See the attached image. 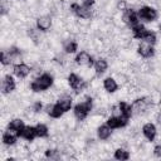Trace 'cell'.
<instances>
[{"instance_id":"6da1fadb","label":"cell","mask_w":161,"mask_h":161,"mask_svg":"<svg viewBox=\"0 0 161 161\" xmlns=\"http://www.w3.org/2000/svg\"><path fill=\"white\" fill-rule=\"evenodd\" d=\"M53 75L49 74V73H44L42 75H39L36 79H34L31 83H30V89L33 92H43V91H47L48 88L52 87L53 84Z\"/></svg>"},{"instance_id":"7a4b0ae2","label":"cell","mask_w":161,"mask_h":161,"mask_svg":"<svg viewBox=\"0 0 161 161\" xmlns=\"http://www.w3.org/2000/svg\"><path fill=\"white\" fill-rule=\"evenodd\" d=\"M92 107H93V101L91 97H87L86 101L79 102L74 106V116L77 117V119L83 121L88 116V113L92 111Z\"/></svg>"},{"instance_id":"3957f363","label":"cell","mask_w":161,"mask_h":161,"mask_svg":"<svg viewBox=\"0 0 161 161\" xmlns=\"http://www.w3.org/2000/svg\"><path fill=\"white\" fill-rule=\"evenodd\" d=\"M72 11L82 19H89L92 16V10L91 6H86V5H79V4H72L70 5Z\"/></svg>"},{"instance_id":"277c9868","label":"cell","mask_w":161,"mask_h":161,"mask_svg":"<svg viewBox=\"0 0 161 161\" xmlns=\"http://www.w3.org/2000/svg\"><path fill=\"white\" fill-rule=\"evenodd\" d=\"M137 14H138V18H141V19H143L146 21H153V20L157 19V10L153 9V8H151V6H143V8H141L137 11Z\"/></svg>"},{"instance_id":"5b68a950","label":"cell","mask_w":161,"mask_h":161,"mask_svg":"<svg viewBox=\"0 0 161 161\" xmlns=\"http://www.w3.org/2000/svg\"><path fill=\"white\" fill-rule=\"evenodd\" d=\"M68 83H69L70 88L74 89L75 92H80L86 87V82L79 75H77L75 73H70L68 75Z\"/></svg>"},{"instance_id":"8992f818","label":"cell","mask_w":161,"mask_h":161,"mask_svg":"<svg viewBox=\"0 0 161 161\" xmlns=\"http://www.w3.org/2000/svg\"><path fill=\"white\" fill-rule=\"evenodd\" d=\"M138 14L135 11V10H132V9H125V13H123V15H122V20H123V23L125 24H127L128 26H133V25H136V24H138Z\"/></svg>"},{"instance_id":"52a82bcc","label":"cell","mask_w":161,"mask_h":161,"mask_svg":"<svg viewBox=\"0 0 161 161\" xmlns=\"http://www.w3.org/2000/svg\"><path fill=\"white\" fill-rule=\"evenodd\" d=\"M128 119L127 117L125 116H111L108 119H107V125L113 130V128H121V127H125L127 123H128Z\"/></svg>"},{"instance_id":"ba28073f","label":"cell","mask_w":161,"mask_h":161,"mask_svg":"<svg viewBox=\"0 0 161 161\" xmlns=\"http://www.w3.org/2000/svg\"><path fill=\"white\" fill-rule=\"evenodd\" d=\"M74 60H75V63L79 64V65H84V67H92V65H93V58H92V55H91L88 52H86V50L79 52V53L77 54V57H75Z\"/></svg>"},{"instance_id":"9c48e42d","label":"cell","mask_w":161,"mask_h":161,"mask_svg":"<svg viewBox=\"0 0 161 161\" xmlns=\"http://www.w3.org/2000/svg\"><path fill=\"white\" fill-rule=\"evenodd\" d=\"M150 106V101L147 97L143 98H138L132 103V112L135 113H142L143 111H146Z\"/></svg>"},{"instance_id":"30bf717a","label":"cell","mask_w":161,"mask_h":161,"mask_svg":"<svg viewBox=\"0 0 161 161\" xmlns=\"http://www.w3.org/2000/svg\"><path fill=\"white\" fill-rule=\"evenodd\" d=\"M137 53L141 57H143V58H151L155 54V49H153L152 44H148L146 42H142L138 45V48H137Z\"/></svg>"},{"instance_id":"8fae6325","label":"cell","mask_w":161,"mask_h":161,"mask_svg":"<svg viewBox=\"0 0 161 161\" xmlns=\"http://www.w3.org/2000/svg\"><path fill=\"white\" fill-rule=\"evenodd\" d=\"M14 89H15V80L10 74H6L1 83V91L4 94H6V93L13 92Z\"/></svg>"},{"instance_id":"7c38bea8","label":"cell","mask_w":161,"mask_h":161,"mask_svg":"<svg viewBox=\"0 0 161 161\" xmlns=\"http://www.w3.org/2000/svg\"><path fill=\"white\" fill-rule=\"evenodd\" d=\"M142 133L143 136L148 140V141H153L155 137H156V133H157V130H156V126L151 122H147L143 125L142 127Z\"/></svg>"},{"instance_id":"4fadbf2b","label":"cell","mask_w":161,"mask_h":161,"mask_svg":"<svg viewBox=\"0 0 161 161\" xmlns=\"http://www.w3.org/2000/svg\"><path fill=\"white\" fill-rule=\"evenodd\" d=\"M13 70H14V74H15L18 78H25V77H28L29 73H30V68H29L26 64H24V63L15 64L14 68H13Z\"/></svg>"},{"instance_id":"5bb4252c","label":"cell","mask_w":161,"mask_h":161,"mask_svg":"<svg viewBox=\"0 0 161 161\" xmlns=\"http://www.w3.org/2000/svg\"><path fill=\"white\" fill-rule=\"evenodd\" d=\"M20 137H23L26 141H33L35 137H38L35 126H25L20 132Z\"/></svg>"},{"instance_id":"9a60e30c","label":"cell","mask_w":161,"mask_h":161,"mask_svg":"<svg viewBox=\"0 0 161 161\" xmlns=\"http://www.w3.org/2000/svg\"><path fill=\"white\" fill-rule=\"evenodd\" d=\"M24 127H25L24 121H23V119H20V118L11 119V121L9 122V125H8V130H10V131H13V132L18 133L19 136H20V132H21V130H23Z\"/></svg>"},{"instance_id":"2e32d148","label":"cell","mask_w":161,"mask_h":161,"mask_svg":"<svg viewBox=\"0 0 161 161\" xmlns=\"http://www.w3.org/2000/svg\"><path fill=\"white\" fill-rule=\"evenodd\" d=\"M36 26H38L39 30L47 31V30L52 26V19H50V16L44 15V16L38 18V20H36Z\"/></svg>"},{"instance_id":"e0dca14e","label":"cell","mask_w":161,"mask_h":161,"mask_svg":"<svg viewBox=\"0 0 161 161\" xmlns=\"http://www.w3.org/2000/svg\"><path fill=\"white\" fill-rule=\"evenodd\" d=\"M18 137H19L18 133H15V132L8 130V131H5V132L3 133V142H4L5 145H8V146H11V145H14V143L16 142V138H18Z\"/></svg>"},{"instance_id":"ac0fdd59","label":"cell","mask_w":161,"mask_h":161,"mask_svg":"<svg viewBox=\"0 0 161 161\" xmlns=\"http://www.w3.org/2000/svg\"><path fill=\"white\" fill-rule=\"evenodd\" d=\"M47 112H48V114H49L52 118H59V117H62V114L64 113V111L60 108V106H59L58 103L52 104V106H48V107H47Z\"/></svg>"},{"instance_id":"d6986e66","label":"cell","mask_w":161,"mask_h":161,"mask_svg":"<svg viewBox=\"0 0 161 161\" xmlns=\"http://www.w3.org/2000/svg\"><path fill=\"white\" fill-rule=\"evenodd\" d=\"M111 130H112V128H111L107 123L99 126V127L97 128V135H98L99 140H108L109 136H111V132H112Z\"/></svg>"},{"instance_id":"ffe728a7","label":"cell","mask_w":161,"mask_h":161,"mask_svg":"<svg viewBox=\"0 0 161 161\" xmlns=\"http://www.w3.org/2000/svg\"><path fill=\"white\" fill-rule=\"evenodd\" d=\"M103 87H104V89H106L108 93H114V92L117 91V88H118V84H117V82H116L113 78L108 77V78H106V79L103 80Z\"/></svg>"},{"instance_id":"44dd1931","label":"cell","mask_w":161,"mask_h":161,"mask_svg":"<svg viewBox=\"0 0 161 161\" xmlns=\"http://www.w3.org/2000/svg\"><path fill=\"white\" fill-rule=\"evenodd\" d=\"M107 68H108V63H107L106 59L99 58V59H97V60L94 62V69H96L97 74H102V73H104V72L107 70Z\"/></svg>"},{"instance_id":"7402d4cb","label":"cell","mask_w":161,"mask_h":161,"mask_svg":"<svg viewBox=\"0 0 161 161\" xmlns=\"http://www.w3.org/2000/svg\"><path fill=\"white\" fill-rule=\"evenodd\" d=\"M132 35H133V38H136V39H142V36H143V34L146 33V28L142 25V24H136V25H133L132 28Z\"/></svg>"},{"instance_id":"603a6c76","label":"cell","mask_w":161,"mask_h":161,"mask_svg":"<svg viewBox=\"0 0 161 161\" xmlns=\"http://www.w3.org/2000/svg\"><path fill=\"white\" fill-rule=\"evenodd\" d=\"M118 108H119L121 114L125 116V117H127V118H130L132 116V113H133L132 112V106L128 104V103H126V102H119L118 103Z\"/></svg>"},{"instance_id":"cb8c5ba5","label":"cell","mask_w":161,"mask_h":161,"mask_svg":"<svg viewBox=\"0 0 161 161\" xmlns=\"http://www.w3.org/2000/svg\"><path fill=\"white\" fill-rule=\"evenodd\" d=\"M57 103L60 106V108H62L64 112H68V111L72 108V106H73L72 98H69V97H64V98H60V99H59Z\"/></svg>"},{"instance_id":"d4e9b609","label":"cell","mask_w":161,"mask_h":161,"mask_svg":"<svg viewBox=\"0 0 161 161\" xmlns=\"http://www.w3.org/2000/svg\"><path fill=\"white\" fill-rule=\"evenodd\" d=\"M63 48H64V50H65V53H75L77 52V49H78V44H77V42H74V40H67L64 44H63Z\"/></svg>"},{"instance_id":"484cf974","label":"cell","mask_w":161,"mask_h":161,"mask_svg":"<svg viewBox=\"0 0 161 161\" xmlns=\"http://www.w3.org/2000/svg\"><path fill=\"white\" fill-rule=\"evenodd\" d=\"M114 158L116 160H121V161H126L130 158V152L123 150V148H117L114 151Z\"/></svg>"},{"instance_id":"4316f807","label":"cell","mask_w":161,"mask_h":161,"mask_svg":"<svg viewBox=\"0 0 161 161\" xmlns=\"http://www.w3.org/2000/svg\"><path fill=\"white\" fill-rule=\"evenodd\" d=\"M35 130H36L38 137H48V135H49L48 127H47L45 125H43V123H38V125L35 126Z\"/></svg>"},{"instance_id":"83f0119b","label":"cell","mask_w":161,"mask_h":161,"mask_svg":"<svg viewBox=\"0 0 161 161\" xmlns=\"http://www.w3.org/2000/svg\"><path fill=\"white\" fill-rule=\"evenodd\" d=\"M142 40L143 42H146V43H148V44H155L156 43V34L153 33V31H151V30H146V33L143 34V36H142Z\"/></svg>"},{"instance_id":"f1b7e54d","label":"cell","mask_w":161,"mask_h":161,"mask_svg":"<svg viewBox=\"0 0 161 161\" xmlns=\"http://www.w3.org/2000/svg\"><path fill=\"white\" fill-rule=\"evenodd\" d=\"M45 156L48 157V158H53V160H58V158H60V152L58 151V150H47L45 151Z\"/></svg>"},{"instance_id":"f546056e","label":"cell","mask_w":161,"mask_h":161,"mask_svg":"<svg viewBox=\"0 0 161 161\" xmlns=\"http://www.w3.org/2000/svg\"><path fill=\"white\" fill-rule=\"evenodd\" d=\"M11 59H13V58L10 57V54H9L8 52H5V50L1 52V64H3V65H8V64H10Z\"/></svg>"},{"instance_id":"4dcf8cb0","label":"cell","mask_w":161,"mask_h":161,"mask_svg":"<svg viewBox=\"0 0 161 161\" xmlns=\"http://www.w3.org/2000/svg\"><path fill=\"white\" fill-rule=\"evenodd\" d=\"M8 53L10 54L11 58H14V57H19V55H20V50H19L18 48H15V47H11V48L8 50Z\"/></svg>"},{"instance_id":"1f68e13d","label":"cell","mask_w":161,"mask_h":161,"mask_svg":"<svg viewBox=\"0 0 161 161\" xmlns=\"http://www.w3.org/2000/svg\"><path fill=\"white\" fill-rule=\"evenodd\" d=\"M42 108H43V103H42L40 101H38V102H35V103L33 104V111H34V112H40Z\"/></svg>"},{"instance_id":"d6a6232c","label":"cell","mask_w":161,"mask_h":161,"mask_svg":"<svg viewBox=\"0 0 161 161\" xmlns=\"http://www.w3.org/2000/svg\"><path fill=\"white\" fill-rule=\"evenodd\" d=\"M153 155H155L156 157H161V146H160V145L155 146V148H153Z\"/></svg>"},{"instance_id":"836d02e7","label":"cell","mask_w":161,"mask_h":161,"mask_svg":"<svg viewBox=\"0 0 161 161\" xmlns=\"http://www.w3.org/2000/svg\"><path fill=\"white\" fill-rule=\"evenodd\" d=\"M94 1H96V0H83V5H86V6H92V5L94 4Z\"/></svg>"},{"instance_id":"e575fe53","label":"cell","mask_w":161,"mask_h":161,"mask_svg":"<svg viewBox=\"0 0 161 161\" xmlns=\"http://www.w3.org/2000/svg\"><path fill=\"white\" fill-rule=\"evenodd\" d=\"M157 123H158V126L161 127V112L157 114Z\"/></svg>"},{"instance_id":"d590c367","label":"cell","mask_w":161,"mask_h":161,"mask_svg":"<svg viewBox=\"0 0 161 161\" xmlns=\"http://www.w3.org/2000/svg\"><path fill=\"white\" fill-rule=\"evenodd\" d=\"M160 31H161V25H160Z\"/></svg>"}]
</instances>
